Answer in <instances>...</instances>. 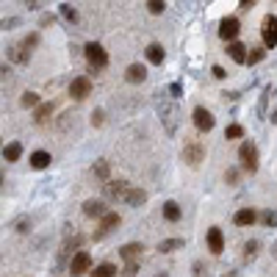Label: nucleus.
Segmentation results:
<instances>
[{"mask_svg":"<svg viewBox=\"0 0 277 277\" xmlns=\"http://www.w3.org/2000/svg\"><path fill=\"white\" fill-rule=\"evenodd\" d=\"M14 25H19V19H17V17H11V19H3V23H0V28H3V31H11Z\"/></svg>","mask_w":277,"mask_h":277,"instance_id":"35","label":"nucleus"},{"mask_svg":"<svg viewBox=\"0 0 277 277\" xmlns=\"http://www.w3.org/2000/svg\"><path fill=\"white\" fill-rule=\"evenodd\" d=\"M158 114H161V119H164V125H166V133H175V127H178V108H175V103H169V100L164 97V94H161L158 97Z\"/></svg>","mask_w":277,"mask_h":277,"instance_id":"1","label":"nucleus"},{"mask_svg":"<svg viewBox=\"0 0 277 277\" xmlns=\"http://www.w3.org/2000/svg\"><path fill=\"white\" fill-rule=\"evenodd\" d=\"M175 249H183V239H164L158 244V252H175Z\"/></svg>","mask_w":277,"mask_h":277,"instance_id":"25","label":"nucleus"},{"mask_svg":"<svg viewBox=\"0 0 277 277\" xmlns=\"http://www.w3.org/2000/svg\"><path fill=\"white\" fill-rule=\"evenodd\" d=\"M139 272V263L136 261H127V266H125V274H136Z\"/></svg>","mask_w":277,"mask_h":277,"instance_id":"37","label":"nucleus"},{"mask_svg":"<svg viewBox=\"0 0 277 277\" xmlns=\"http://www.w3.org/2000/svg\"><path fill=\"white\" fill-rule=\"evenodd\" d=\"M0 186H3V175H0Z\"/></svg>","mask_w":277,"mask_h":277,"instance_id":"44","label":"nucleus"},{"mask_svg":"<svg viewBox=\"0 0 277 277\" xmlns=\"http://www.w3.org/2000/svg\"><path fill=\"white\" fill-rule=\"evenodd\" d=\"M103 188H105V197H111V200H122V197H125V191H127V180H105Z\"/></svg>","mask_w":277,"mask_h":277,"instance_id":"10","label":"nucleus"},{"mask_svg":"<svg viewBox=\"0 0 277 277\" xmlns=\"http://www.w3.org/2000/svg\"><path fill=\"white\" fill-rule=\"evenodd\" d=\"M239 31H241L239 17H225V19L219 23V36H222V39H227V42L239 36Z\"/></svg>","mask_w":277,"mask_h":277,"instance_id":"7","label":"nucleus"},{"mask_svg":"<svg viewBox=\"0 0 277 277\" xmlns=\"http://www.w3.org/2000/svg\"><path fill=\"white\" fill-rule=\"evenodd\" d=\"M211 72H214V78H219V80H225V78H227V72H225V70H222V67H214V70H211Z\"/></svg>","mask_w":277,"mask_h":277,"instance_id":"39","label":"nucleus"},{"mask_svg":"<svg viewBox=\"0 0 277 277\" xmlns=\"http://www.w3.org/2000/svg\"><path fill=\"white\" fill-rule=\"evenodd\" d=\"M225 180H227V183H236V180H239V172H236V169H230V172L225 175Z\"/></svg>","mask_w":277,"mask_h":277,"instance_id":"41","label":"nucleus"},{"mask_svg":"<svg viewBox=\"0 0 277 277\" xmlns=\"http://www.w3.org/2000/svg\"><path fill=\"white\" fill-rule=\"evenodd\" d=\"M194 127L200 133H208L214 127V114L208 108H194Z\"/></svg>","mask_w":277,"mask_h":277,"instance_id":"8","label":"nucleus"},{"mask_svg":"<svg viewBox=\"0 0 277 277\" xmlns=\"http://www.w3.org/2000/svg\"><path fill=\"white\" fill-rule=\"evenodd\" d=\"M255 219H258V214H255L252 208H241V211L233 216V222H236L239 227H249V225H255Z\"/></svg>","mask_w":277,"mask_h":277,"instance_id":"16","label":"nucleus"},{"mask_svg":"<svg viewBox=\"0 0 277 277\" xmlns=\"http://www.w3.org/2000/svg\"><path fill=\"white\" fill-rule=\"evenodd\" d=\"M144 78H147V70L141 64H131L125 70V80H127V83H141Z\"/></svg>","mask_w":277,"mask_h":277,"instance_id":"17","label":"nucleus"},{"mask_svg":"<svg viewBox=\"0 0 277 277\" xmlns=\"http://www.w3.org/2000/svg\"><path fill=\"white\" fill-rule=\"evenodd\" d=\"M180 158H183L188 166H200L202 161H205V147H202V144H197V141H191V144H186V147H183Z\"/></svg>","mask_w":277,"mask_h":277,"instance_id":"5","label":"nucleus"},{"mask_svg":"<svg viewBox=\"0 0 277 277\" xmlns=\"http://www.w3.org/2000/svg\"><path fill=\"white\" fill-rule=\"evenodd\" d=\"M255 255H258V241H249V244H244V258L252 261Z\"/></svg>","mask_w":277,"mask_h":277,"instance_id":"34","label":"nucleus"},{"mask_svg":"<svg viewBox=\"0 0 277 277\" xmlns=\"http://www.w3.org/2000/svg\"><path fill=\"white\" fill-rule=\"evenodd\" d=\"M105 211H108V208H105L103 200H86V202H83V214H86V216H97V219H100Z\"/></svg>","mask_w":277,"mask_h":277,"instance_id":"18","label":"nucleus"},{"mask_svg":"<svg viewBox=\"0 0 277 277\" xmlns=\"http://www.w3.org/2000/svg\"><path fill=\"white\" fill-rule=\"evenodd\" d=\"M263 56H266V50H261V47H255L252 53H247V64H258V61H263Z\"/></svg>","mask_w":277,"mask_h":277,"instance_id":"31","label":"nucleus"},{"mask_svg":"<svg viewBox=\"0 0 277 277\" xmlns=\"http://www.w3.org/2000/svg\"><path fill=\"white\" fill-rule=\"evenodd\" d=\"M261 39H263V47L266 50H272V47L277 45V17H263L261 23Z\"/></svg>","mask_w":277,"mask_h":277,"instance_id":"3","label":"nucleus"},{"mask_svg":"<svg viewBox=\"0 0 277 277\" xmlns=\"http://www.w3.org/2000/svg\"><path fill=\"white\" fill-rule=\"evenodd\" d=\"M92 125H103V111H94L92 114Z\"/></svg>","mask_w":277,"mask_h":277,"instance_id":"40","label":"nucleus"},{"mask_svg":"<svg viewBox=\"0 0 277 277\" xmlns=\"http://www.w3.org/2000/svg\"><path fill=\"white\" fill-rule=\"evenodd\" d=\"M70 94H72L75 100H86V97L92 94V80H89V78H83V75H80V78H72V83H70Z\"/></svg>","mask_w":277,"mask_h":277,"instance_id":"6","label":"nucleus"},{"mask_svg":"<svg viewBox=\"0 0 277 277\" xmlns=\"http://www.w3.org/2000/svg\"><path fill=\"white\" fill-rule=\"evenodd\" d=\"M83 56H86V61H89L94 70H103V67L108 64V53H105V47L103 45H97V42H89L83 47Z\"/></svg>","mask_w":277,"mask_h":277,"instance_id":"2","label":"nucleus"},{"mask_svg":"<svg viewBox=\"0 0 277 277\" xmlns=\"http://www.w3.org/2000/svg\"><path fill=\"white\" fill-rule=\"evenodd\" d=\"M23 105H25V108L39 105V94H36V92H25V94H23Z\"/></svg>","mask_w":277,"mask_h":277,"instance_id":"30","label":"nucleus"},{"mask_svg":"<svg viewBox=\"0 0 277 277\" xmlns=\"http://www.w3.org/2000/svg\"><path fill=\"white\" fill-rule=\"evenodd\" d=\"M141 244H125L122 249H119V255H122L125 261H139V255H141Z\"/></svg>","mask_w":277,"mask_h":277,"instance_id":"23","label":"nucleus"},{"mask_svg":"<svg viewBox=\"0 0 277 277\" xmlns=\"http://www.w3.org/2000/svg\"><path fill=\"white\" fill-rule=\"evenodd\" d=\"M9 58H11V61H17V64H28L31 61V50L25 45H11L9 47Z\"/></svg>","mask_w":277,"mask_h":277,"instance_id":"14","label":"nucleus"},{"mask_svg":"<svg viewBox=\"0 0 277 277\" xmlns=\"http://www.w3.org/2000/svg\"><path fill=\"white\" fill-rule=\"evenodd\" d=\"M50 114H53V105H50V103L39 105V108H36V114H33V122H36V125H45L47 119H50Z\"/></svg>","mask_w":277,"mask_h":277,"instance_id":"24","label":"nucleus"},{"mask_svg":"<svg viewBox=\"0 0 277 277\" xmlns=\"http://www.w3.org/2000/svg\"><path fill=\"white\" fill-rule=\"evenodd\" d=\"M17 230H19V233H25V230H28V222H25V219H23V222H17Z\"/></svg>","mask_w":277,"mask_h":277,"instance_id":"43","label":"nucleus"},{"mask_svg":"<svg viewBox=\"0 0 277 277\" xmlns=\"http://www.w3.org/2000/svg\"><path fill=\"white\" fill-rule=\"evenodd\" d=\"M227 56H230L236 64H247V47L241 42H236V39H230V45H227Z\"/></svg>","mask_w":277,"mask_h":277,"instance_id":"13","label":"nucleus"},{"mask_svg":"<svg viewBox=\"0 0 277 277\" xmlns=\"http://www.w3.org/2000/svg\"><path fill=\"white\" fill-rule=\"evenodd\" d=\"M239 158H241V166H244L247 172H255V169H258V147H255L252 141H244V144H241Z\"/></svg>","mask_w":277,"mask_h":277,"instance_id":"4","label":"nucleus"},{"mask_svg":"<svg viewBox=\"0 0 277 277\" xmlns=\"http://www.w3.org/2000/svg\"><path fill=\"white\" fill-rule=\"evenodd\" d=\"M180 216H183V211H180L178 202H172V200L164 202V219H166V222H178Z\"/></svg>","mask_w":277,"mask_h":277,"instance_id":"21","label":"nucleus"},{"mask_svg":"<svg viewBox=\"0 0 277 277\" xmlns=\"http://www.w3.org/2000/svg\"><path fill=\"white\" fill-rule=\"evenodd\" d=\"M144 53H147V61H150V64H161V61H164V56H166L161 45H150Z\"/></svg>","mask_w":277,"mask_h":277,"instance_id":"22","label":"nucleus"},{"mask_svg":"<svg viewBox=\"0 0 277 277\" xmlns=\"http://www.w3.org/2000/svg\"><path fill=\"white\" fill-rule=\"evenodd\" d=\"M94 175H97L100 180H108V161H97L94 164V169H92Z\"/></svg>","mask_w":277,"mask_h":277,"instance_id":"29","label":"nucleus"},{"mask_svg":"<svg viewBox=\"0 0 277 277\" xmlns=\"http://www.w3.org/2000/svg\"><path fill=\"white\" fill-rule=\"evenodd\" d=\"M164 9H166L164 0H147V11L150 14H164Z\"/></svg>","mask_w":277,"mask_h":277,"instance_id":"28","label":"nucleus"},{"mask_svg":"<svg viewBox=\"0 0 277 277\" xmlns=\"http://www.w3.org/2000/svg\"><path fill=\"white\" fill-rule=\"evenodd\" d=\"M58 11H61V17L67 19V23H78V11L72 9V6H67V3H61V9H58Z\"/></svg>","mask_w":277,"mask_h":277,"instance_id":"27","label":"nucleus"},{"mask_svg":"<svg viewBox=\"0 0 277 277\" xmlns=\"http://www.w3.org/2000/svg\"><path fill=\"white\" fill-rule=\"evenodd\" d=\"M89 269H92V255H89V252L72 255V261H70V272H72V274H86Z\"/></svg>","mask_w":277,"mask_h":277,"instance_id":"9","label":"nucleus"},{"mask_svg":"<svg viewBox=\"0 0 277 277\" xmlns=\"http://www.w3.org/2000/svg\"><path fill=\"white\" fill-rule=\"evenodd\" d=\"M208 249H211L214 255H222V249H225V236H222L219 227L208 230Z\"/></svg>","mask_w":277,"mask_h":277,"instance_id":"12","label":"nucleus"},{"mask_svg":"<svg viewBox=\"0 0 277 277\" xmlns=\"http://www.w3.org/2000/svg\"><path fill=\"white\" fill-rule=\"evenodd\" d=\"M50 153H45V150H36L31 155V166L33 169H47V166H50Z\"/></svg>","mask_w":277,"mask_h":277,"instance_id":"19","label":"nucleus"},{"mask_svg":"<svg viewBox=\"0 0 277 277\" xmlns=\"http://www.w3.org/2000/svg\"><path fill=\"white\" fill-rule=\"evenodd\" d=\"M25 47H28V50H31V47H36L39 45V33H31V36L28 39H25V42H23Z\"/></svg>","mask_w":277,"mask_h":277,"instance_id":"36","label":"nucleus"},{"mask_svg":"<svg viewBox=\"0 0 277 277\" xmlns=\"http://www.w3.org/2000/svg\"><path fill=\"white\" fill-rule=\"evenodd\" d=\"M261 219H263V225H266V227H277V211H263Z\"/></svg>","mask_w":277,"mask_h":277,"instance_id":"32","label":"nucleus"},{"mask_svg":"<svg viewBox=\"0 0 277 277\" xmlns=\"http://www.w3.org/2000/svg\"><path fill=\"white\" fill-rule=\"evenodd\" d=\"M122 200L127 202V205L139 208V205H144V202H147V191H144V188H127Z\"/></svg>","mask_w":277,"mask_h":277,"instance_id":"15","label":"nucleus"},{"mask_svg":"<svg viewBox=\"0 0 277 277\" xmlns=\"http://www.w3.org/2000/svg\"><path fill=\"white\" fill-rule=\"evenodd\" d=\"M19 155H23V144H19V141H11V144H6V147H3V158L9 161V164L19 161Z\"/></svg>","mask_w":277,"mask_h":277,"instance_id":"20","label":"nucleus"},{"mask_svg":"<svg viewBox=\"0 0 277 277\" xmlns=\"http://www.w3.org/2000/svg\"><path fill=\"white\" fill-rule=\"evenodd\" d=\"M241 136H244V127L241 125H230L225 131V139H241Z\"/></svg>","mask_w":277,"mask_h":277,"instance_id":"33","label":"nucleus"},{"mask_svg":"<svg viewBox=\"0 0 277 277\" xmlns=\"http://www.w3.org/2000/svg\"><path fill=\"white\" fill-rule=\"evenodd\" d=\"M272 94H277V89H274V92H272Z\"/></svg>","mask_w":277,"mask_h":277,"instance_id":"45","label":"nucleus"},{"mask_svg":"<svg viewBox=\"0 0 277 277\" xmlns=\"http://www.w3.org/2000/svg\"><path fill=\"white\" fill-rule=\"evenodd\" d=\"M255 3H258V0H241V3H239V6H241V9H252V6H255Z\"/></svg>","mask_w":277,"mask_h":277,"instance_id":"42","label":"nucleus"},{"mask_svg":"<svg viewBox=\"0 0 277 277\" xmlns=\"http://www.w3.org/2000/svg\"><path fill=\"white\" fill-rule=\"evenodd\" d=\"M94 277H111V274H117V266L114 263H100V266H94Z\"/></svg>","mask_w":277,"mask_h":277,"instance_id":"26","label":"nucleus"},{"mask_svg":"<svg viewBox=\"0 0 277 277\" xmlns=\"http://www.w3.org/2000/svg\"><path fill=\"white\" fill-rule=\"evenodd\" d=\"M119 225V214H111V211H105L103 216H100V230L94 233V239H103V236L108 230H114V227Z\"/></svg>","mask_w":277,"mask_h":277,"instance_id":"11","label":"nucleus"},{"mask_svg":"<svg viewBox=\"0 0 277 277\" xmlns=\"http://www.w3.org/2000/svg\"><path fill=\"white\" fill-rule=\"evenodd\" d=\"M169 94H172V97H180V94H183V86H180V83H172V86H169Z\"/></svg>","mask_w":277,"mask_h":277,"instance_id":"38","label":"nucleus"}]
</instances>
